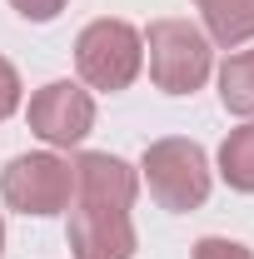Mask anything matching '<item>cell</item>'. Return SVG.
<instances>
[{
    "label": "cell",
    "instance_id": "obj_1",
    "mask_svg": "<svg viewBox=\"0 0 254 259\" xmlns=\"http://www.w3.org/2000/svg\"><path fill=\"white\" fill-rule=\"evenodd\" d=\"M140 175L150 185V199L170 214H190L209 199V155L204 145H194L185 135H164L155 145H145L140 155Z\"/></svg>",
    "mask_w": 254,
    "mask_h": 259
},
{
    "label": "cell",
    "instance_id": "obj_13",
    "mask_svg": "<svg viewBox=\"0 0 254 259\" xmlns=\"http://www.w3.org/2000/svg\"><path fill=\"white\" fill-rule=\"evenodd\" d=\"M10 5H15V10L25 15V20L45 25V20H55V15H60V10L70 5V0H10Z\"/></svg>",
    "mask_w": 254,
    "mask_h": 259
},
{
    "label": "cell",
    "instance_id": "obj_9",
    "mask_svg": "<svg viewBox=\"0 0 254 259\" xmlns=\"http://www.w3.org/2000/svg\"><path fill=\"white\" fill-rule=\"evenodd\" d=\"M220 180L239 194H254V120L229 130L220 145Z\"/></svg>",
    "mask_w": 254,
    "mask_h": 259
},
{
    "label": "cell",
    "instance_id": "obj_11",
    "mask_svg": "<svg viewBox=\"0 0 254 259\" xmlns=\"http://www.w3.org/2000/svg\"><path fill=\"white\" fill-rule=\"evenodd\" d=\"M20 95H25V85H20V70L0 55V120H10V115L20 110Z\"/></svg>",
    "mask_w": 254,
    "mask_h": 259
},
{
    "label": "cell",
    "instance_id": "obj_7",
    "mask_svg": "<svg viewBox=\"0 0 254 259\" xmlns=\"http://www.w3.org/2000/svg\"><path fill=\"white\" fill-rule=\"evenodd\" d=\"M75 194L70 199H90V204H115V209H135L140 194V169H130L120 155L110 150H85L75 155Z\"/></svg>",
    "mask_w": 254,
    "mask_h": 259
},
{
    "label": "cell",
    "instance_id": "obj_3",
    "mask_svg": "<svg viewBox=\"0 0 254 259\" xmlns=\"http://www.w3.org/2000/svg\"><path fill=\"white\" fill-rule=\"evenodd\" d=\"M75 70L90 90L120 95L140 80L145 70V35L135 30L130 20H90L80 40H75Z\"/></svg>",
    "mask_w": 254,
    "mask_h": 259
},
{
    "label": "cell",
    "instance_id": "obj_10",
    "mask_svg": "<svg viewBox=\"0 0 254 259\" xmlns=\"http://www.w3.org/2000/svg\"><path fill=\"white\" fill-rule=\"evenodd\" d=\"M220 100L229 115L254 120V50H234L220 65Z\"/></svg>",
    "mask_w": 254,
    "mask_h": 259
},
{
    "label": "cell",
    "instance_id": "obj_12",
    "mask_svg": "<svg viewBox=\"0 0 254 259\" xmlns=\"http://www.w3.org/2000/svg\"><path fill=\"white\" fill-rule=\"evenodd\" d=\"M190 259H254V249H244L239 239H220V234H204L199 244H194Z\"/></svg>",
    "mask_w": 254,
    "mask_h": 259
},
{
    "label": "cell",
    "instance_id": "obj_5",
    "mask_svg": "<svg viewBox=\"0 0 254 259\" xmlns=\"http://www.w3.org/2000/svg\"><path fill=\"white\" fill-rule=\"evenodd\" d=\"M30 130L50 150H75L95 130V95L80 80H50L30 95Z\"/></svg>",
    "mask_w": 254,
    "mask_h": 259
},
{
    "label": "cell",
    "instance_id": "obj_4",
    "mask_svg": "<svg viewBox=\"0 0 254 259\" xmlns=\"http://www.w3.org/2000/svg\"><path fill=\"white\" fill-rule=\"evenodd\" d=\"M75 194V164L55 155V150H35V155H15L0 169V199L20 214H65Z\"/></svg>",
    "mask_w": 254,
    "mask_h": 259
},
{
    "label": "cell",
    "instance_id": "obj_2",
    "mask_svg": "<svg viewBox=\"0 0 254 259\" xmlns=\"http://www.w3.org/2000/svg\"><path fill=\"white\" fill-rule=\"evenodd\" d=\"M145 65H150L155 90L194 95L209 80V70H215V45L190 20H150V30H145Z\"/></svg>",
    "mask_w": 254,
    "mask_h": 259
},
{
    "label": "cell",
    "instance_id": "obj_8",
    "mask_svg": "<svg viewBox=\"0 0 254 259\" xmlns=\"http://www.w3.org/2000/svg\"><path fill=\"white\" fill-rule=\"evenodd\" d=\"M194 5H199L209 45L239 50V45L254 40V0H194Z\"/></svg>",
    "mask_w": 254,
    "mask_h": 259
},
{
    "label": "cell",
    "instance_id": "obj_6",
    "mask_svg": "<svg viewBox=\"0 0 254 259\" xmlns=\"http://www.w3.org/2000/svg\"><path fill=\"white\" fill-rule=\"evenodd\" d=\"M70 259H135V220L130 209L115 204H90V199H70Z\"/></svg>",
    "mask_w": 254,
    "mask_h": 259
},
{
    "label": "cell",
    "instance_id": "obj_14",
    "mask_svg": "<svg viewBox=\"0 0 254 259\" xmlns=\"http://www.w3.org/2000/svg\"><path fill=\"white\" fill-rule=\"evenodd\" d=\"M0 254H5V220H0Z\"/></svg>",
    "mask_w": 254,
    "mask_h": 259
}]
</instances>
